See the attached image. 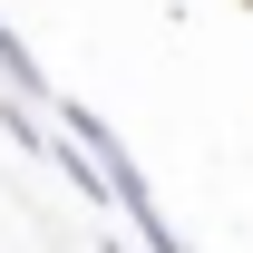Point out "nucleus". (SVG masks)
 Masks as SVG:
<instances>
[{"label":"nucleus","mask_w":253,"mask_h":253,"mask_svg":"<svg viewBox=\"0 0 253 253\" xmlns=\"http://www.w3.org/2000/svg\"><path fill=\"white\" fill-rule=\"evenodd\" d=\"M97 253H126V244H117V234H107V244H97Z\"/></svg>","instance_id":"obj_2"},{"label":"nucleus","mask_w":253,"mask_h":253,"mask_svg":"<svg viewBox=\"0 0 253 253\" xmlns=\"http://www.w3.org/2000/svg\"><path fill=\"white\" fill-rule=\"evenodd\" d=\"M0 78H10V97H30V107H49V78H39V59L20 49V30H0Z\"/></svg>","instance_id":"obj_1"},{"label":"nucleus","mask_w":253,"mask_h":253,"mask_svg":"<svg viewBox=\"0 0 253 253\" xmlns=\"http://www.w3.org/2000/svg\"><path fill=\"white\" fill-rule=\"evenodd\" d=\"M244 10H253V0H244Z\"/></svg>","instance_id":"obj_3"}]
</instances>
